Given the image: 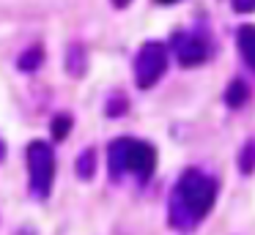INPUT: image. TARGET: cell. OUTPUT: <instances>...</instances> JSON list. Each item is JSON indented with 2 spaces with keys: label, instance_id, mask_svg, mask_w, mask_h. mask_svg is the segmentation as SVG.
Segmentation results:
<instances>
[{
  "label": "cell",
  "instance_id": "obj_1",
  "mask_svg": "<svg viewBox=\"0 0 255 235\" xmlns=\"http://www.w3.org/2000/svg\"><path fill=\"white\" fill-rule=\"evenodd\" d=\"M214 200L217 180L195 167L184 169L181 178L173 186L170 202H167V222H170V227L189 233L209 216V211L214 208Z\"/></svg>",
  "mask_w": 255,
  "mask_h": 235
},
{
  "label": "cell",
  "instance_id": "obj_12",
  "mask_svg": "<svg viewBox=\"0 0 255 235\" xmlns=\"http://www.w3.org/2000/svg\"><path fill=\"white\" fill-rule=\"evenodd\" d=\"M72 115H66V112H61V115H55L52 118V123H50V131H52V140H66V134L72 131Z\"/></svg>",
  "mask_w": 255,
  "mask_h": 235
},
{
  "label": "cell",
  "instance_id": "obj_4",
  "mask_svg": "<svg viewBox=\"0 0 255 235\" xmlns=\"http://www.w3.org/2000/svg\"><path fill=\"white\" fill-rule=\"evenodd\" d=\"M167 71V47L162 41H145L134 58V82L137 87L148 90L159 82V77Z\"/></svg>",
  "mask_w": 255,
  "mask_h": 235
},
{
  "label": "cell",
  "instance_id": "obj_14",
  "mask_svg": "<svg viewBox=\"0 0 255 235\" xmlns=\"http://www.w3.org/2000/svg\"><path fill=\"white\" fill-rule=\"evenodd\" d=\"M231 5L239 14H253L255 11V0H231Z\"/></svg>",
  "mask_w": 255,
  "mask_h": 235
},
{
  "label": "cell",
  "instance_id": "obj_17",
  "mask_svg": "<svg viewBox=\"0 0 255 235\" xmlns=\"http://www.w3.org/2000/svg\"><path fill=\"white\" fill-rule=\"evenodd\" d=\"M156 3H162V5H173V3H178V0H156Z\"/></svg>",
  "mask_w": 255,
  "mask_h": 235
},
{
  "label": "cell",
  "instance_id": "obj_6",
  "mask_svg": "<svg viewBox=\"0 0 255 235\" xmlns=\"http://www.w3.org/2000/svg\"><path fill=\"white\" fill-rule=\"evenodd\" d=\"M236 44L239 52H242L244 63L255 71V25H242L236 30Z\"/></svg>",
  "mask_w": 255,
  "mask_h": 235
},
{
  "label": "cell",
  "instance_id": "obj_15",
  "mask_svg": "<svg viewBox=\"0 0 255 235\" xmlns=\"http://www.w3.org/2000/svg\"><path fill=\"white\" fill-rule=\"evenodd\" d=\"M129 3H132V0H113V5H116V8H127Z\"/></svg>",
  "mask_w": 255,
  "mask_h": 235
},
{
  "label": "cell",
  "instance_id": "obj_10",
  "mask_svg": "<svg viewBox=\"0 0 255 235\" xmlns=\"http://www.w3.org/2000/svg\"><path fill=\"white\" fill-rule=\"evenodd\" d=\"M74 169H77V175L83 180H91L96 175V151L94 148H85L83 153L77 156V161H74Z\"/></svg>",
  "mask_w": 255,
  "mask_h": 235
},
{
  "label": "cell",
  "instance_id": "obj_3",
  "mask_svg": "<svg viewBox=\"0 0 255 235\" xmlns=\"http://www.w3.org/2000/svg\"><path fill=\"white\" fill-rule=\"evenodd\" d=\"M55 180V153L44 140L28 142V183L36 200H47Z\"/></svg>",
  "mask_w": 255,
  "mask_h": 235
},
{
  "label": "cell",
  "instance_id": "obj_8",
  "mask_svg": "<svg viewBox=\"0 0 255 235\" xmlns=\"http://www.w3.org/2000/svg\"><path fill=\"white\" fill-rule=\"evenodd\" d=\"M247 98H250V87H247V82H244V79H233L231 85H228V90H225V104H228L231 109L244 107V104H247Z\"/></svg>",
  "mask_w": 255,
  "mask_h": 235
},
{
  "label": "cell",
  "instance_id": "obj_7",
  "mask_svg": "<svg viewBox=\"0 0 255 235\" xmlns=\"http://www.w3.org/2000/svg\"><path fill=\"white\" fill-rule=\"evenodd\" d=\"M66 71L69 77H83L88 71V52H85L83 44H69L66 49Z\"/></svg>",
  "mask_w": 255,
  "mask_h": 235
},
{
  "label": "cell",
  "instance_id": "obj_11",
  "mask_svg": "<svg viewBox=\"0 0 255 235\" xmlns=\"http://www.w3.org/2000/svg\"><path fill=\"white\" fill-rule=\"evenodd\" d=\"M239 169L244 175H253L255 172V137H250L244 142V148L239 151Z\"/></svg>",
  "mask_w": 255,
  "mask_h": 235
},
{
  "label": "cell",
  "instance_id": "obj_9",
  "mask_svg": "<svg viewBox=\"0 0 255 235\" xmlns=\"http://www.w3.org/2000/svg\"><path fill=\"white\" fill-rule=\"evenodd\" d=\"M41 63H44V47L41 44H33L30 49H25L17 60V69L19 71H39Z\"/></svg>",
  "mask_w": 255,
  "mask_h": 235
},
{
  "label": "cell",
  "instance_id": "obj_2",
  "mask_svg": "<svg viewBox=\"0 0 255 235\" xmlns=\"http://www.w3.org/2000/svg\"><path fill=\"white\" fill-rule=\"evenodd\" d=\"M107 167H110V178L121 180L124 175H132L134 180L145 183L156 169V148L145 140H134V137H118L110 142L107 151Z\"/></svg>",
  "mask_w": 255,
  "mask_h": 235
},
{
  "label": "cell",
  "instance_id": "obj_5",
  "mask_svg": "<svg viewBox=\"0 0 255 235\" xmlns=\"http://www.w3.org/2000/svg\"><path fill=\"white\" fill-rule=\"evenodd\" d=\"M173 52L184 69H195V66H203L209 60L211 44L200 33H176L173 36Z\"/></svg>",
  "mask_w": 255,
  "mask_h": 235
},
{
  "label": "cell",
  "instance_id": "obj_13",
  "mask_svg": "<svg viewBox=\"0 0 255 235\" xmlns=\"http://www.w3.org/2000/svg\"><path fill=\"white\" fill-rule=\"evenodd\" d=\"M127 109H129V107H127V96H124V93L113 96L110 104H107V115H110V118H116V115H124Z\"/></svg>",
  "mask_w": 255,
  "mask_h": 235
},
{
  "label": "cell",
  "instance_id": "obj_16",
  "mask_svg": "<svg viewBox=\"0 0 255 235\" xmlns=\"http://www.w3.org/2000/svg\"><path fill=\"white\" fill-rule=\"evenodd\" d=\"M3 156H6V142L0 140V161H3Z\"/></svg>",
  "mask_w": 255,
  "mask_h": 235
}]
</instances>
